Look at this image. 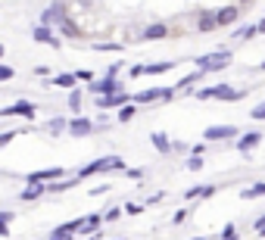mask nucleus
Wrapping results in <instances>:
<instances>
[{"label":"nucleus","instance_id":"obj_14","mask_svg":"<svg viewBox=\"0 0 265 240\" xmlns=\"http://www.w3.org/2000/svg\"><path fill=\"white\" fill-rule=\"evenodd\" d=\"M169 34V28L162 25V22H156V25H150L147 31H144V37H150V41H159V37H166Z\"/></svg>","mask_w":265,"mask_h":240},{"label":"nucleus","instance_id":"obj_20","mask_svg":"<svg viewBox=\"0 0 265 240\" xmlns=\"http://www.w3.org/2000/svg\"><path fill=\"white\" fill-rule=\"evenodd\" d=\"M240 196H243V199H256V196H265V184H256V187H247V190H240Z\"/></svg>","mask_w":265,"mask_h":240},{"label":"nucleus","instance_id":"obj_26","mask_svg":"<svg viewBox=\"0 0 265 240\" xmlns=\"http://www.w3.org/2000/svg\"><path fill=\"white\" fill-rule=\"evenodd\" d=\"M63 128H66V122H63V118H53V122H47V131H50L53 137H56V134H59Z\"/></svg>","mask_w":265,"mask_h":240},{"label":"nucleus","instance_id":"obj_18","mask_svg":"<svg viewBox=\"0 0 265 240\" xmlns=\"http://www.w3.org/2000/svg\"><path fill=\"white\" fill-rule=\"evenodd\" d=\"M44 190H47V184H31L28 190H22V199H37Z\"/></svg>","mask_w":265,"mask_h":240},{"label":"nucleus","instance_id":"obj_9","mask_svg":"<svg viewBox=\"0 0 265 240\" xmlns=\"http://www.w3.org/2000/svg\"><path fill=\"white\" fill-rule=\"evenodd\" d=\"M237 16H240V10H237V7H221V10H215L218 25H234V22H237Z\"/></svg>","mask_w":265,"mask_h":240},{"label":"nucleus","instance_id":"obj_30","mask_svg":"<svg viewBox=\"0 0 265 240\" xmlns=\"http://www.w3.org/2000/svg\"><path fill=\"white\" fill-rule=\"evenodd\" d=\"M250 115L256 118V122H262V118H265V103H259V106H256V109H253Z\"/></svg>","mask_w":265,"mask_h":240},{"label":"nucleus","instance_id":"obj_24","mask_svg":"<svg viewBox=\"0 0 265 240\" xmlns=\"http://www.w3.org/2000/svg\"><path fill=\"white\" fill-rule=\"evenodd\" d=\"M100 222H103L100 215H88V218H85V225H81V231H94V228H100Z\"/></svg>","mask_w":265,"mask_h":240},{"label":"nucleus","instance_id":"obj_8","mask_svg":"<svg viewBox=\"0 0 265 240\" xmlns=\"http://www.w3.org/2000/svg\"><path fill=\"white\" fill-rule=\"evenodd\" d=\"M34 41H37V44L59 47V37H53V28H47V25H37V28H34Z\"/></svg>","mask_w":265,"mask_h":240},{"label":"nucleus","instance_id":"obj_21","mask_svg":"<svg viewBox=\"0 0 265 240\" xmlns=\"http://www.w3.org/2000/svg\"><path fill=\"white\" fill-rule=\"evenodd\" d=\"M69 109H72V112H81V91H78V88L69 94Z\"/></svg>","mask_w":265,"mask_h":240},{"label":"nucleus","instance_id":"obj_3","mask_svg":"<svg viewBox=\"0 0 265 240\" xmlns=\"http://www.w3.org/2000/svg\"><path fill=\"white\" fill-rule=\"evenodd\" d=\"M91 94H97V97H112V94H119L122 91V85L116 82V78H100V82H91V88H88Z\"/></svg>","mask_w":265,"mask_h":240},{"label":"nucleus","instance_id":"obj_31","mask_svg":"<svg viewBox=\"0 0 265 240\" xmlns=\"http://www.w3.org/2000/svg\"><path fill=\"white\" fill-rule=\"evenodd\" d=\"M119 215H122V209H109V212H106V215H103V218H106V222H116V218H119Z\"/></svg>","mask_w":265,"mask_h":240},{"label":"nucleus","instance_id":"obj_19","mask_svg":"<svg viewBox=\"0 0 265 240\" xmlns=\"http://www.w3.org/2000/svg\"><path fill=\"white\" fill-rule=\"evenodd\" d=\"M159 97H166V91H140L134 100L137 103H150V100H159Z\"/></svg>","mask_w":265,"mask_h":240},{"label":"nucleus","instance_id":"obj_13","mask_svg":"<svg viewBox=\"0 0 265 240\" xmlns=\"http://www.w3.org/2000/svg\"><path fill=\"white\" fill-rule=\"evenodd\" d=\"M75 184H78V175H75V178H66V181H50V184H47V190H50V193H59V190L75 187Z\"/></svg>","mask_w":265,"mask_h":240},{"label":"nucleus","instance_id":"obj_29","mask_svg":"<svg viewBox=\"0 0 265 240\" xmlns=\"http://www.w3.org/2000/svg\"><path fill=\"white\" fill-rule=\"evenodd\" d=\"M218 240H237V231H234V225H225V231H221V237Z\"/></svg>","mask_w":265,"mask_h":240},{"label":"nucleus","instance_id":"obj_40","mask_svg":"<svg viewBox=\"0 0 265 240\" xmlns=\"http://www.w3.org/2000/svg\"><path fill=\"white\" fill-rule=\"evenodd\" d=\"M122 240H125V237H122Z\"/></svg>","mask_w":265,"mask_h":240},{"label":"nucleus","instance_id":"obj_37","mask_svg":"<svg viewBox=\"0 0 265 240\" xmlns=\"http://www.w3.org/2000/svg\"><path fill=\"white\" fill-rule=\"evenodd\" d=\"M259 31H265V19H262V22H259Z\"/></svg>","mask_w":265,"mask_h":240},{"label":"nucleus","instance_id":"obj_17","mask_svg":"<svg viewBox=\"0 0 265 240\" xmlns=\"http://www.w3.org/2000/svg\"><path fill=\"white\" fill-rule=\"evenodd\" d=\"M256 31H259V25H253V22H250V25L237 28V34H234V37H237V41H250V37H253Z\"/></svg>","mask_w":265,"mask_h":240},{"label":"nucleus","instance_id":"obj_16","mask_svg":"<svg viewBox=\"0 0 265 240\" xmlns=\"http://www.w3.org/2000/svg\"><path fill=\"white\" fill-rule=\"evenodd\" d=\"M200 31H212L215 25H218V19H215V13H200Z\"/></svg>","mask_w":265,"mask_h":240},{"label":"nucleus","instance_id":"obj_7","mask_svg":"<svg viewBox=\"0 0 265 240\" xmlns=\"http://www.w3.org/2000/svg\"><path fill=\"white\" fill-rule=\"evenodd\" d=\"M97 106L100 109H109V106H128V94L125 91H119V94H112V97H97Z\"/></svg>","mask_w":265,"mask_h":240},{"label":"nucleus","instance_id":"obj_22","mask_svg":"<svg viewBox=\"0 0 265 240\" xmlns=\"http://www.w3.org/2000/svg\"><path fill=\"white\" fill-rule=\"evenodd\" d=\"M172 66H175V63H153V66L147 63V75H159V72H169Z\"/></svg>","mask_w":265,"mask_h":240},{"label":"nucleus","instance_id":"obj_6","mask_svg":"<svg viewBox=\"0 0 265 240\" xmlns=\"http://www.w3.org/2000/svg\"><path fill=\"white\" fill-rule=\"evenodd\" d=\"M69 131H72V137H88L94 131V122L78 115V118H72V122H69Z\"/></svg>","mask_w":265,"mask_h":240},{"label":"nucleus","instance_id":"obj_34","mask_svg":"<svg viewBox=\"0 0 265 240\" xmlns=\"http://www.w3.org/2000/svg\"><path fill=\"white\" fill-rule=\"evenodd\" d=\"M184 218H187V209H181V212H175V218H172V222H175V225H181Z\"/></svg>","mask_w":265,"mask_h":240},{"label":"nucleus","instance_id":"obj_36","mask_svg":"<svg viewBox=\"0 0 265 240\" xmlns=\"http://www.w3.org/2000/svg\"><path fill=\"white\" fill-rule=\"evenodd\" d=\"M50 240H69V234H63V231H53V234H50Z\"/></svg>","mask_w":265,"mask_h":240},{"label":"nucleus","instance_id":"obj_1","mask_svg":"<svg viewBox=\"0 0 265 240\" xmlns=\"http://www.w3.org/2000/svg\"><path fill=\"white\" fill-rule=\"evenodd\" d=\"M125 163L119 156H103V159H97V163H91V166H85L81 172H78V178H88V175H97V172H109V169H122Z\"/></svg>","mask_w":265,"mask_h":240},{"label":"nucleus","instance_id":"obj_11","mask_svg":"<svg viewBox=\"0 0 265 240\" xmlns=\"http://www.w3.org/2000/svg\"><path fill=\"white\" fill-rule=\"evenodd\" d=\"M259 141H262V134H259V131H250L247 137L237 141V150H240V153H250L253 147H259Z\"/></svg>","mask_w":265,"mask_h":240},{"label":"nucleus","instance_id":"obj_32","mask_svg":"<svg viewBox=\"0 0 265 240\" xmlns=\"http://www.w3.org/2000/svg\"><path fill=\"white\" fill-rule=\"evenodd\" d=\"M0 78H4V82H10V78H13V69H10V66H4V69H0Z\"/></svg>","mask_w":265,"mask_h":240},{"label":"nucleus","instance_id":"obj_4","mask_svg":"<svg viewBox=\"0 0 265 240\" xmlns=\"http://www.w3.org/2000/svg\"><path fill=\"white\" fill-rule=\"evenodd\" d=\"M66 22V13H63V4H50L44 13H41V25H63Z\"/></svg>","mask_w":265,"mask_h":240},{"label":"nucleus","instance_id":"obj_27","mask_svg":"<svg viewBox=\"0 0 265 240\" xmlns=\"http://www.w3.org/2000/svg\"><path fill=\"white\" fill-rule=\"evenodd\" d=\"M59 28H63V34H69V37H75V34H78V25H75V22H69V19H66Z\"/></svg>","mask_w":265,"mask_h":240},{"label":"nucleus","instance_id":"obj_28","mask_svg":"<svg viewBox=\"0 0 265 240\" xmlns=\"http://www.w3.org/2000/svg\"><path fill=\"white\" fill-rule=\"evenodd\" d=\"M187 169H191V172H200V169H203V156H191V159H187Z\"/></svg>","mask_w":265,"mask_h":240},{"label":"nucleus","instance_id":"obj_35","mask_svg":"<svg viewBox=\"0 0 265 240\" xmlns=\"http://www.w3.org/2000/svg\"><path fill=\"white\" fill-rule=\"evenodd\" d=\"M125 212H128V215H137V212H140V206H134V203H128V206H125Z\"/></svg>","mask_w":265,"mask_h":240},{"label":"nucleus","instance_id":"obj_12","mask_svg":"<svg viewBox=\"0 0 265 240\" xmlns=\"http://www.w3.org/2000/svg\"><path fill=\"white\" fill-rule=\"evenodd\" d=\"M212 97H218V100H240L243 94H240V91H231L228 85H215V88H212Z\"/></svg>","mask_w":265,"mask_h":240},{"label":"nucleus","instance_id":"obj_10","mask_svg":"<svg viewBox=\"0 0 265 240\" xmlns=\"http://www.w3.org/2000/svg\"><path fill=\"white\" fill-rule=\"evenodd\" d=\"M0 115H25V118H31L34 115V106L28 103V100H19L16 106H10V109H4Z\"/></svg>","mask_w":265,"mask_h":240},{"label":"nucleus","instance_id":"obj_25","mask_svg":"<svg viewBox=\"0 0 265 240\" xmlns=\"http://www.w3.org/2000/svg\"><path fill=\"white\" fill-rule=\"evenodd\" d=\"M131 118H134V106L128 103V106H122V109H119V122H131Z\"/></svg>","mask_w":265,"mask_h":240},{"label":"nucleus","instance_id":"obj_33","mask_svg":"<svg viewBox=\"0 0 265 240\" xmlns=\"http://www.w3.org/2000/svg\"><path fill=\"white\" fill-rule=\"evenodd\" d=\"M94 50H119V44H94Z\"/></svg>","mask_w":265,"mask_h":240},{"label":"nucleus","instance_id":"obj_39","mask_svg":"<svg viewBox=\"0 0 265 240\" xmlns=\"http://www.w3.org/2000/svg\"><path fill=\"white\" fill-rule=\"evenodd\" d=\"M243 4H247V0H243Z\"/></svg>","mask_w":265,"mask_h":240},{"label":"nucleus","instance_id":"obj_38","mask_svg":"<svg viewBox=\"0 0 265 240\" xmlns=\"http://www.w3.org/2000/svg\"><path fill=\"white\" fill-rule=\"evenodd\" d=\"M197 240H203V237H197Z\"/></svg>","mask_w":265,"mask_h":240},{"label":"nucleus","instance_id":"obj_2","mask_svg":"<svg viewBox=\"0 0 265 240\" xmlns=\"http://www.w3.org/2000/svg\"><path fill=\"white\" fill-rule=\"evenodd\" d=\"M197 63H200V72H218V69H225V66L231 63V53H228V50H218V53L200 56Z\"/></svg>","mask_w":265,"mask_h":240},{"label":"nucleus","instance_id":"obj_5","mask_svg":"<svg viewBox=\"0 0 265 240\" xmlns=\"http://www.w3.org/2000/svg\"><path fill=\"white\" fill-rule=\"evenodd\" d=\"M234 134H237L234 125H209V128L203 131L206 141H225V137H234Z\"/></svg>","mask_w":265,"mask_h":240},{"label":"nucleus","instance_id":"obj_15","mask_svg":"<svg viewBox=\"0 0 265 240\" xmlns=\"http://www.w3.org/2000/svg\"><path fill=\"white\" fill-rule=\"evenodd\" d=\"M150 141H153V147H156L159 153H169V150H172V141H169V137H166L162 131H156V134H150Z\"/></svg>","mask_w":265,"mask_h":240},{"label":"nucleus","instance_id":"obj_23","mask_svg":"<svg viewBox=\"0 0 265 240\" xmlns=\"http://www.w3.org/2000/svg\"><path fill=\"white\" fill-rule=\"evenodd\" d=\"M75 78H78V75H56V78H53V85L69 88V85H75Z\"/></svg>","mask_w":265,"mask_h":240}]
</instances>
